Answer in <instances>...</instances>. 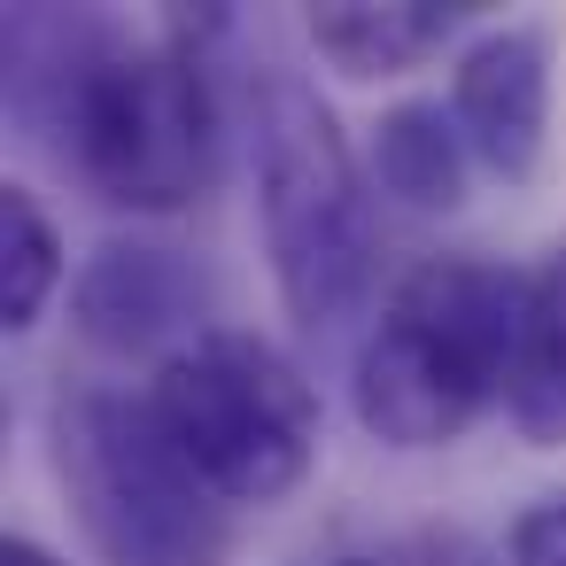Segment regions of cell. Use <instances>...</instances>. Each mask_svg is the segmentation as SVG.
Wrapping results in <instances>:
<instances>
[{"label":"cell","instance_id":"6da1fadb","mask_svg":"<svg viewBox=\"0 0 566 566\" xmlns=\"http://www.w3.org/2000/svg\"><path fill=\"white\" fill-rule=\"evenodd\" d=\"M226 32V9H179L164 40H133L94 9H9V117L102 210L179 218L218 187L226 102L210 71Z\"/></svg>","mask_w":566,"mask_h":566},{"label":"cell","instance_id":"7a4b0ae2","mask_svg":"<svg viewBox=\"0 0 566 566\" xmlns=\"http://www.w3.org/2000/svg\"><path fill=\"white\" fill-rule=\"evenodd\" d=\"M249 171H256V241L280 287V311L303 334H334L380 272V210L373 171L349 148L334 102L287 71L256 63L241 86Z\"/></svg>","mask_w":566,"mask_h":566},{"label":"cell","instance_id":"3957f363","mask_svg":"<svg viewBox=\"0 0 566 566\" xmlns=\"http://www.w3.org/2000/svg\"><path fill=\"white\" fill-rule=\"evenodd\" d=\"M527 272L450 249L419 256L349 365V411L388 450H450L489 403H504L512 349H520Z\"/></svg>","mask_w":566,"mask_h":566},{"label":"cell","instance_id":"277c9868","mask_svg":"<svg viewBox=\"0 0 566 566\" xmlns=\"http://www.w3.org/2000/svg\"><path fill=\"white\" fill-rule=\"evenodd\" d=\"M48 458L71 520L102 566H226V504L148 419V396L109 380H63L48 403Z\"/></svg>","mask_w":566,"mask_h":566},{"label":"cell","instance_id":"5b68a950","mask_svg":"<svg viewBox=\"0 0 566 566\" xmlns=\"http://www.w3.org/2000/svg\"><path fill=\"white\" fill-rule=\"evenodd\" d=\"M164 442L187 458V473L233 512V504H287L318 465V396L303 365L249 326H210L179 357L156 365L140 388Z\"/></svg>","mask_w":566,"mask_h":566},{"label":"cell","instance_id":"8992f818","mask_svg":"<svg viewBox=\"0 0 566 566\" xmlns=\"http://www.w3.org/2000/svg\"><path fill=\"white\" fill-rule=\"evenodd\" d=\"M71 334L94 357H179L187 342L210 334V272L148 233H117L86 249L71 272Z\"/></svg>","mask_w":566,"mask_h":566},{"label":"cell","instance_id":"52a82bcc","mask_svg":"<svg viewBox=\"0 0 566 566\" xmlns=\"http://www.w3.org/2000/svg\"><path fill=\"white\" fill-rule=\"evenodd\" d=\"M450 117L473 164L504 187H535L551 148V32L543 24H489L458 48Z\"/></svg>","mask_w":566,"mask_h":566},{"label":"cell","instance_id":"ba28073f","mask_svg":"<svg viewBox=\"0 0 566 566\" xmlns=\"http://www.w3.org/2000/svg\"><path fill=\"white\" fill-rule=\"evenodd\" d=\"M473 9H450V0H326V9L303 17L318 63H334L342 78H403L419 63H434L442 48H458Z\"/></svg>","mask_w":566,"mask_h":566},{"label":"cell","instance_id":"9c48e42d","mask_svg":"<svg viewBox=\"0 0 566 566\" xmlns=\"http://www.w3.org/2000/svg\"><path fill=\"white\" fill-rule=\"evenodd\" d=\"M365 171H373V187H380L396 210H411V218H450V210H465L473 148H465L450 102L411 94V102L380 109L373 148H365Z\"/></svg>","mask_w":566,"mask_h":566},{"label":"cell","instance_id":"30bf717a","mask_svg":"<svg viewBox=\"0 0 566 566\" xmlns=\"http://www.w3.org/2000/svg\"><path fill=\"white\" fill-rule=\"evenodd\" d=\"M504 419L527 450H566V241L527 264L520 349L504 380Z\"/></svg>","mask_w":566,"mask_h":566},{"label":"cell","instance_id":"8fae6325","mask_svg":"<svg viewBox=\"0 0 566 566\" xmlns=\"http://www.w3.org/2000/svg\"><path fill=\"white\" fill-rule=\"evenodd\" d=\"M71 264H63V233L48 218V202L32 187H0V326L32 334L48 318V303L63 295Z\"/></svg>","mask_w":566,"mask_h":566},{"label":"cell","instance_id":"7c38bea8","mask_svg":"<svg viewBox=\"0 0 566 566\" xmlns=\"http://www.w3.org/2000/svg\"><path fill=\"white\" fill-rule=\"evenodd\" d=\"M504 566H566V489L535 496L504 527Z\"/></svg>","mask_w":566,"mask_h":566},{"label":"cell","instance_id":"4fadbf2b","mask_svg":"<svg viewBox=\"0 0 566 566\" xmlns=\"http://www.w3.org/2000/svg\"><path fill=\"white\" fill-rule=\"evenodd\" d=\"M388 566H496V558H489L465 527H419V535H411Z\"/></svg>","mask_w":566,"mask_h":566},{"label":"cell","instance_id":"5bb4252c","mask_svg":"<svg viewBox=\"0 0 566 566\" xmlns=\"http://www.w3.org/2000/svg\"><path fill=\"white\" fill-rule=\"evenodd\" d=\"M0 566H63L40 535H9V543H0Z\"/></svg>","mask_w":566,"mask_h":566},{"label":"cell","instance_id":"9a60e30c","mask_svg":"<svg viewBox=\"0 0 566 566\" xmlns=\"http://www.w3.org/2000/svg\"><path fill=\"white\" fill-rule=\"evenodd\" d=\"M318 566H388V558H357V551H342V558H318Z\"/></svg>","mask_w":566,"mask_h":566}]
</instances>
